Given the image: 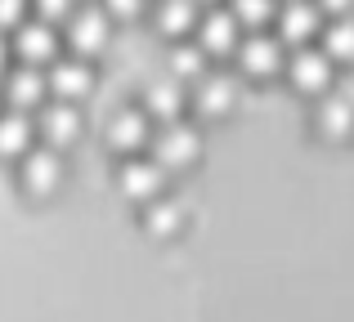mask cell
I'll use <instances>...</instances> for the list:
<instances>
[{
    "label": "cell",
    "instance_id": "obj_1",
    "mask_svg": "<svg viewBox=\"0 0 354 322\" xmlns=\"http://www.w3.org/2000/svg\"><path fill=\"white\" fill-rule=\"evenodd\" d=\"M148 148H153V161L162 165V170H184V165L198 161L202 139H198V130H193V125L171 121V125H157V130H153Z\"/></svg>",
    "mask_w": 354,
    "mask_h": 322
},
{
    "label": "cell",
    "instance_id": "obj_2",
    "mask_svg": "<svg viewBox=\"0 0 354 322\" xmlns=\"http://www.w3.org/2000/svg\"><path fill=\"white\" fill-rule=\"evenodd\" d=\"M14 45L9 50L23 59V68H41V63H54L59 59V32H54L50 23H41V18H23V23L14 27Z\"/></svg>",
    "mask_w": 354,
    "mask_h": 322
},
{
    "label": "cell",
    "instance_id": "obj_3",
    "mask_svg": "<svg viewBox=\"0 0 354 322\" xmlns=\"http://www.w3.org/2000/svg\"><path fill=\"white\" fill-rule=\"evenodd\" d=\"M108 32H113V18L99 5H81L77 14L68 18V45L77 50V59H90L108 45Z\"/></svg>",
    "mask_w": 354,
    "mask_h": 322
},
{
    "label": "cell",
    "instance_id": "obj_4",
    "mask_svg": "<svg viewBox=\"0 0 354 322\" xmlns=\"http://www.w3.org/2000/svg\"><path fill=\"white\" fill-rule=\"evenodd\" d=\"M90 85H95V72H90L86 59H54L50 72H45V90H50L59 103H77V99L90 94Z\"/></svg>",
    "mask_w": 354,
    "mask_h": 322
},
{
    "label": "cell",
    "instance_id": "obj_5",
    "mask_svg": "<svg viewBox=\"0 0 354 322\" xmlns=\"http://www.w3.org/2000/svg\"><path fill=\"white\" fill-rule=\"evenodd\" d=\"M234 54H238V68L247 72V77H256V81L283 72V41H278V36L251 32V36H242V41H238Z\"/></svg>",
    "mask_w": 354,
    "mask_h": 322
},
{
    "label": "cell",
    "instance_id": "obj_6",
    "mask_svg": "<svg viewBox=\"0 0 354 322\" xmlns=\"http://www.w3.org/2000/svg\"><path fill=\"white\" fill-rule=\"evenodd\" d=\"M323 32V14L314 0H283V9H278V36H283L287 45H310L314 36Z\"/></svg>",
    "mask_w": 354,
    "mask_h": 322
},
{
    "label": "cell",
    "instance_id": "obj_7",
    "mask_svg": "<svg viewBox=\"0 0 354 322\" xmlns=\"http://www.w3.org/2000/svg\"><path fill=\"white\" fill-rule=\"evenodd\" d=\"M287 77H292L296 90H305V94H319V90L332 85V59L319 50V45H301V50L287 59Z\"/></svg>",
    "mask_w": 354,
    "mask_h": 322
},
{
    "label": "cell",
    "instance_id": "obj_8",
    "mask_svg": "<svg viewBox=\"0 0 354 322\" xmlns=\"http://www.w3.org/2000/svg\"><path fill=\"white\" fill-rule=\"evenodd\" d=\"M234 103H238V81L229 72H207L202 81H193V108L202 117H229Z\"/></svg>",
    "mask_w": 354,
    "mask_h": 322
},
{
    "label": "cell",
    "instance_id": "obj_9",
    "mask_svg": "<svg viewBox=\"0 0 354 322\" xmlns=\"http://www.w3.org/2000/svg\"><path fill=\"white\" fill-rule=\"evenodd\" d=\"M198 50L202 54H229V50H238V41H242V27L234 23V14L229 9H211V14H198Z\"/></svg>",
    "mask_w": 354,
    "mask_h": 322
},
{
    "label": "cell",
    "instance_id": "obj_10",
    "mask_svg": "<svg viewBox=\"0 0 354 322\" xmlns=\"http://www.w3.org/2000/svg\"><path fill=\"white\" fill-rule=\"evenodd\" d=\"M166 188V170L153 157H126L121 161V192L135 201H153Z\"/></svg>",
    "mask_w": 354,
    "mask_h": 322
},
{
    "label": "cell",
    "instance_id": "obj_11",
    "mask_svg": "<svg viewBox=\"0 0 354 322\" xmlns=\"http://www.w3.org/2000/svg\"><path fill=\"white\" fill-rule=\"evenodd\" d=\"M18 161H23V188L32 192V197H50V192L59 188L63 157L54 148H32L27 157H18Z\"/></svg>",
    "mask_w": 354,
    "mask_h": 322
},
{
    "label": "cell",
    "instance_id": "obj_12",
    "mask_svg": "<svg viewBox=\"0 0 354 322\" xmlns=\"http://www.w3.org/2000/svg\"><path fill=\"white\" fill-rule=\"evenodd\" d=\"M36 130H41V139L50 143L54 152H59V148H68V143L81 134V112H77L72 103H59V99H54V103L41 108V117H36Z\"/></svg>",
    "mask_w": 354,
    "mask_h": 322
},
{
    "label": "cell",
    "instance_id": "obj_13",
    "mask_svg": "<svg viewBox=\"0 0 354 322\" xmlns=\"http://www.w3.org/2000/svg\"><path fill=\"white\" fill-rule=\"evenodd\" d=\"M139 112H144V117H157L162 125L180 121V112H184V85L175 77L153 81V85L144 90V108H139Z\"/></svg>",
    "mask_w": 354,
    "mask_h": 322
},
{
    "label": "cell",
    "instance_id": "obj_14",
    "mask_svg": "<svg viewBox=\"0 0 354 322\" xmlns=\"http://www.w3.org/2000/svg\"><path fill=\"white\" fill-rule=\"evenodd\" d=\"M108 139H113L117 152H126V157H135L139 148H144L148 139H153V125H148V117L139 112V108H126V112L113 117V125H108Z\"/></svg>",
    "mask_w": 354,
    "mask_h": 322
},
{
    "label": "cell",
    "instance_id": "obj_15",
    "mask_svg": "<svg viewBox=\"0 0 354 322\" xmlns=\"http://www.w3.org/2000/svg\"><path fill=\"white\" fill-rule=\"evenodd\" d=\"M50 94L45 90V72H36V68H18V72H9V81H5V99L14 103V112H27V108H41V99Z\"/></svg>",
    "mask_w": 354,
    "mask_h": 322
},
{
    "label": "cell",
    "instance_id": "obj_16",
    "mask_svg": "<svg viewBox=\"0 0 354 322\" xmlns=\"http://www.w3.org/2000/svg\"><path fill=\"white\" fill-rule=\"evenodd\" d=\"M32 117L27 112H0V157H27L32 152Z\"/></svg>",
    "mask_w": 354,
    "mask_h": 322
},
{
    "label": "cell",
    "instance_id": "obj_17",
    "mask_svg": "<svg viewBox=\"0 0 354 322\" xmlns=\"http://www.w3.org/2000/svg\"><path fill=\"white\" fill-rule=\"evenodd\" d=\"M157 27L166 36H189L198 27V0H157Z\"/></svg>",
    "mask_w": 354,
    "mask_h": 322
},
{
    "label": "cell",
    "instance_id": "obj_18",
    "mask_svg": "<svg viewBox=\"0 0 354 322\" xmlns=\"http://www.w3.org/2000/svg\"><path fill=\"white\" fill-rule=\"evenodd\" d=\"M144 224H148V233L171 237L184 224V206L175 197H153V201H144Z\"/></svg>",
    "mask_w": 354,
    "mask_h": 322
},
{
    "label": "cell",
    "instance_id": "obj_19",
    "mask_svg": "<svg viewBox=\"0 0 354 322\" xmlns=\"http://www.w3.org/2000/svg\"><path fill=\"white\" fill-rule=\"evenodd\" d=\"M207 72L211 68H207V54L198 50V41H175L171 45V77L180 81V85L184 81H202Z\"/></svg>",
    "mask_w": 354,
    "mask_h": 322
},
{
    "label": "cell",
    "instance_id": "obj_20",
    "mask_svg": "<svg viewBox=\"0 0 354 322\" xmlns=\"http://www.w3.org/2000/svg\"><path fill=\"white\" fill-rule=\"evenodd\" d=\"M319 36H323V54H328L332 63H350L354 59V18H332Z\"/></svg>",
    "mask_w": 354,
    "mask_h": 322
},
{
    "label": "cell",
    "instance_id": "obj_21",
    "mask_svg": "<svg viewBox=\"0 0 354 322\" xmlns=\"http://www.w3.org/2000/svg\"><path fill=\"white\" fill-rule=\"evenodd\" d=\"M314 121H319L323 134H332V139H346V134L354 130V108L346 103V99H323L319 112H314Z\"/></svg>",
    "mask_w": 354,
    "mask_h": 322
},
{
    "label": "cell",
    "instance_id": "obj_22",
    "mask_svg": "<svg viewBox=\"0 0 354 322\" xmlns=\"http://www.w3.org/2000/svg\"><path fill=\"white\" fill-rule=\"evenodd\" d=\"M229 14H234L238 27H251V32H256V27H265L269 18L278 14V5H274V0H234Z\"/></svg>",
    "mask_w": 354,
    "mask_h": 322
},
{
    "label": "cell",
    "instance_id": "obj_23",
    "mask_svg": "<svg viewBox=\"0 0 354 322\" xmlns=\"http://www.w3.org/2000/svg\"><path fill=\"white\" fill-rule=\"evenodd\" d=\"M36 5V14H41V23H59V18H72L77 14V0H32Z\"/></svg>",
    "mask_w": 354,
    "mask_h": 322
},
{
    "label": "cell",
    "instance_id": "obj_24",
    "mask_svg": "<svg viewBox=\"0 0 354 322\" xmlns=\"http://www.w3.org/2000/svg\"><path fill=\"white\" fill-rule=\"evenodd\" d=\"M27 18V0H0V32L5 27H18Z\"/></svg>",
    "mask_w": 354,
    "mask_h": 322
},
{
    "label": "cell",
    "instance_id": "obj_25",
    "mask_svg": "<svg viewBox=\"0 0 354 322\" xmlns=\"http://www.w3.org/2000/svg\"><path fill=\"white\" fill-rule=\"evenodd\" d=\"M99 9H104L108 18H135L139 9H144V0H104Z\"/></svg>",
    "mask_w": 354,
    "mask_h": 322
},
{
    "label": "cell",
    "instance_id": "obj_26",
    "mask_svg": "<svg viewBox=\"0 0 354 322\" xmlns=\"http://www.w3.org/2000/svg\"><path fill=\"white\" fill-rule=\"evenodd\" d=\"M319 5V14H332V18H350V5L354 0H314Z\"/></svg>",
    "mask_w": 354,
    "mask_h": 322
},
{
    "label": "cell",
    "instance_id": "obj_27",
    "mask_svg": "<svg viewBox=\"0 0 354 322\" xmlns=\"http://www.w3.org/2000/svg\"><path fill=\"white\" fill-rule=\"evenodd\" d=\"M5 63H9V41L0 36V72H5Z\"/></svg>",
    "mask_w": 354,
    "mask_h": 322
},
{
    "label": "cell",
    "instance_id": "obj_28",
    "mask_svg": "<svg viewBox=\"0 0 354 322\" xmlns=\"http://www.w3.org/2000/svg\"><path fill=\"white\" fill-rule=\"evenodd\" d=\"M198 5H202V0H198Z\"/></svg>",
    "mask_w": 354,
    "mask_h": 322
}]
</instances>
